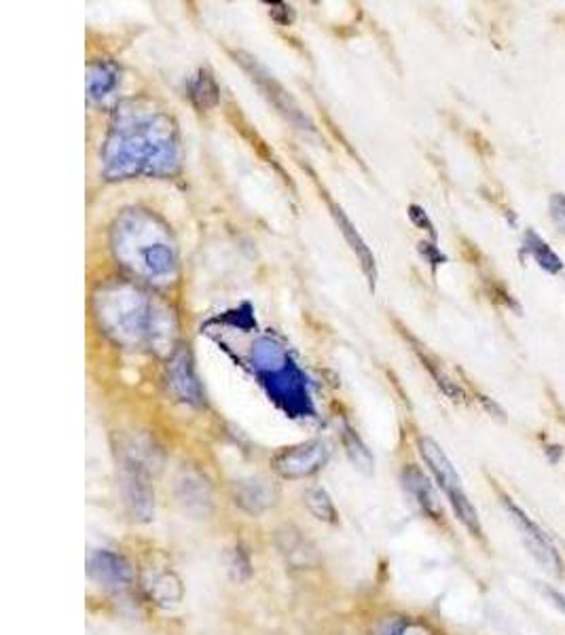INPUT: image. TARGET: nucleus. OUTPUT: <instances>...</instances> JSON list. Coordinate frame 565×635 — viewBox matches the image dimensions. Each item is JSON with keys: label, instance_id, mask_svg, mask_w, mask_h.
<instances>
[{"label": "nucleus", "instance_id": "1", "mask_svg": "<svg viewBox=\"0 0 565 635\" xmlns=\"http://www.w3.org/2000/svg\"><path fill=\"white\" fill-rule=\"evenodd\" d=\"M417 447H420V455L424 457V462H426L430 473L434 476L436 485L447 496V502H450L457 522L462 523L471 532V536L483 538V525H481V520H478L475 504L471 502L468 494L464 492L462 478L457 475L452 460L438 447V443H434L428 436H422L417 441Z\"/></svg>", "mask_w": 565, "mask_h": 635}, {"label": "nucleus", "instance_id": "2", "mask_svg": "<svg viewBox=\"0 0 565 635\" xmlns=\"http://www.w3.org/2000/svg\"><path fill=\"white\" fill-rule=\"evenodd\" d=\"M504 508H506L511 522L515 523L521 541L525 545V551L534 557V562L546 570L551 576L562 578L565 572L564 560H562L557 546L553 545V541L548 538V534L513 500L504 498Z\"/></svg>", "mask_w": 565, "mask_h": 635}, {"label": "nucleus", "instance_id": "3", "mask_svg": "<svg viewBox=\"0 0 565 635\" xmlns=\"http://www.w3.org/2000/svg\"><path fill=\"white\" fill-rule=\"evenodd\" d=\"M88 576L104 591L125 593L137 585V570L121 555L109 548L91 551L88 557Z\"/></svg>", "mask_w": 565, "mask_h": 635}, {"label": "nucleus", "instance_id": "4", "mask_svg": "<svg viewBox=\"0 0 565 635\" xmlns=\"http://www.w3.org/2000/svg\"><path fill=\"white\" fill-rule=\"evenodd\" d=\"M329 460V447L320 441L284 450L273 457V471L284 478H303L317 473Z\"/></svg>", "mask_w": 565, "mask_h": 635}, {"label": "nucleus", "instance_id": "5", "mask_svg": "<svg viewBox=\"0 0 565 635\" xmlns=\"http://www.w3.org/2000/svg\"><path fill=\"white\" fill-rule=\"evenodd\" d=\"M123 502L132 522L149 523L155 517V494L140 471H132L123 478Z\"/></svg>", "mask_w": 565, "mask_h": 635}, {"label": "nucleus", "instance_id": "6", "mask_svg": "<svg viewBox=\"0 0 565 635\" xmlns=\"http://www.w3.org/2000/svg\"><path fill=\"white\" fill-rule=\"evenodd\" d=\"M144 593L147 597L159 606V608H172L179 606L184 597V587L182 581L172 572V570H158V572H149L144 583Z\"/></svg>", "mask_w": 565, "mask_h": 635}, {"label": "nucleus", "instance_id": "7", "mask_svg": "<svg viewBox=\"0 0 565 635\" xmlns=\"http://www.w3.org/2000/svg\"><path fill=\"white\" fill-rule=\"evenodd\" d=\"M403 481H405L408 494L420 504V508L428 515L430 520H443V506H441V500L436 496L428 476L424 475L420 468L408 466L405 475H403Z\"/></svg>", "mask_w": 565, "mask_h": 635}, {"label": "nucleus", "instance_id": "8", "mask_svg": "<svg viewBox=\"0 0 565 635\" xmlns=\"http://www.w3.org/2000/svg\"><path fill=\"white\" fill-rule=\"evenodd\" d=\"M523 246L525 252L532 256V261L543 270V272L557 275L564 272V261L559 259V254L548 246V242L536 229H527L523 235Z\"/></svg>", "mask_w": 565, "mask_h": 635}, {"label": "nucleus", "instance_id": "9", "mask_svg": "<svg viewBox=\"0 0 565 635\" xmlns=\"http://www.w3.org/2000/svg\"><path fill=\"white\" fill-rule=\"evenodd\" d=\"M373 635H436V632L424 618H415L407 614H392L375 625Z\"/></svg>", "mask_w": 565, "mask_h": 635}, {"label": "nucleus", "instance_id": "10", "mask_svg": "<svg viewBox=\"0 0 565 635\" xmlns=\"http://www.w3.org/2000/svg\"><path fill=\"white\" fill-rule=\"evenodd\" d=\"M273 490L263 481H249L235 487V502L252 515L265 511L273 504Z\"/></svg>", "mask_w": 565, "mask_h": 635}, {"label": "nucleus", "instance_id": "11", "mask_svg": "<svg viewBox=\"0 0 565 635\" xmlns=\"http://www.w3.org/2000/svg\"><path fill=\"white\" fill-rule=\"evenodd\" d=\"M305 504H307L310 513L316 517L317 522L331 523V525H335V523L340 522L337 508H335L333 500H331V496H329L324 490H320V487L310 490L307 496H305Z\"/></svg>", "mask_w": 565, "mask_h": 635}, {"label": "nucleus", "instance_id": "12", "mask_svg": "<svg viewBox=\"0 0 565 635\" xmlns=\"http://www.w3.org/2000/svg\"><path fill=\"white\" fill-rule=\"evenodd\" d=\"M548 214L555 229L565 235V193H553L548 200Z\"/></svg>", "mask_w": 565, "mask_h": 635}, {"label": "nucleus", "instance_id": "13", "mask_svg": "<svg viewBox=\"0 0 565 635\" xmlns=\"http://www.w3.org/2000/svg\"><path fill=\"white\" fill-rule=\"evenodd\" d=\"M541 591H543L544 597H546L559 613L565 614V593L555 589V587H551V585H541Z\"/></svg>", "mask_w": 565, "mask_h": 635}]
</instances>
